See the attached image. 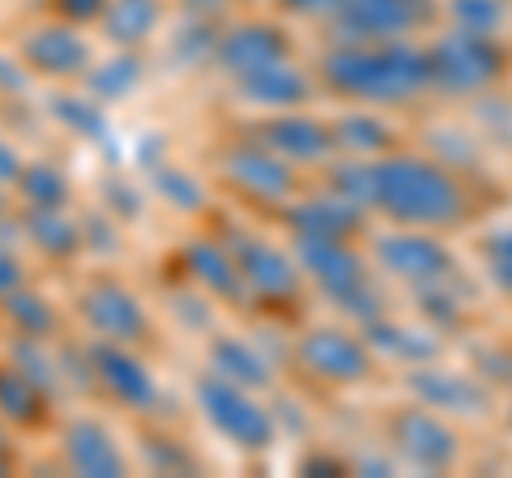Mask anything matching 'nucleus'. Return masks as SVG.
I'll return each instance as SVG.
<instances>
[{
  "label": "nucleus",
  "instance_id": "obj_34",
  "mask_svg": "<svg viewBox=\"0 0 512 478\" xmlns=\"http://www.w3.org/2000/svg\"><path fill=\"white\" fill-rule=\"evenodd\" d=\"M107 9V0H47V13H52L56 22H69V26H99Z\"/></svg>",
  "mask_w": 512,
  "mask_h": 478
},
{
  "label": "nucleus",
  "instance_id": "obj_7",
  "mask_svg": "<svg viewBox=\"0 0 512 478\" xmlns=\"http://www.w3.org/2000/svg\"><path fill=\"white\" fill-rule=\"evenodd\" d=\"M295 261L303 278L316 282L346 312L359 316L367 299H376L372 261L355 248V239H295Z\"/></svg>",
  "mask_w": 512,
  "mask_h": 478
},
{
  "label": "nucleus",
  "instance_id": "obj_4",
  "mask_svg": "<svg viewBox=\"0 0 512 478\" xmlns=\"http://www.w3.org/2000/svg\"><path fill=\"white\" fill-rule=\"evenodd\" d=\"M192 393H197V410H201V419L210 423V432L218 440H227L231 449H239V453L274 449L278 423H274V414H269V406L256 397V389L231 385V380L205 372Z\"/></svg>",
  "mask_w": 512,
  "mask_h": 478
},
{
  "label": "nucleus",
  "instance_id": "obj_27",
  "mask_svg": "<svg viewBox=\"0 0 512 478\" xmlns=\"http://www.w3.org/2000/svg\"><path fill=\"white\" fill-rule=\"evenodd\" d=\"M22 222H26V239L52 261H73L86 248L82 227L64 210H22Z\"/></svg>",
  "mask_w": 512,
  "mask_h": 478
},
{
  "label": "nucleus",
  "instance_id": "obj_12",
  "mask_svg": "<svg viewBox=\"0 0 512 478\" xmlns=\"http://www.w3.org/2000/svg\"><path fill=\"white\" fill-rule=\"evenodd\" d=\"M436 0H342L333 13L338 39L355 43H384V39H410L414 30L436 22Z\"/></svg>",
  "mask_w": 512,
  "mask_h": 478
},
{
  "label": "nucleus",
  "instance_id": "obj_9",
  "mask_svg": "<svg viewBox=\"0 0 512 478\" xmlns=\"http://www.w3.org/2000/svg\"><path fill=\"white\" fill-rule=\"evenodd\" d=\"M372 261L384 278L406 282V286H431L453 278V252L440 239V231H419V227H393L389 235L372 239Z\"/></svg>",
  "mask_w": 512,
  "mask_h": 478
},
{
  "label": "nucleus",
  "instance_id": "obj_26",
  "mask_svg": "<svg viewBox=\"0 0 512 478\" xmlns=\"http://www.w3.org/2000/svg\"><path fill=\"white\" fill-rule=\"evenodd\" d=\"M13 197L22 201V210H64L73 197V180L64 175V167L35 158V163H22L18 180H13Z\"/></svg>",
  "mask_w": 512,
  "mask_h": 478
},
{
  "label": "nucleus",
  "instance_id": "obj_36",
  "mask_svg": "<svg viewBox=\"0 0 512 478\" xmlns=\"http://www.w3.org/2000/svg\"><path fill=\"white\" fill-rule=\"evenodd\" d=\"M18 286H26V265H22L18 252L0 244V299L13 295V291H18Z\"/></svg>",
  "mask_w": 512,
  "mask_h": 478
},
{
  "label": "nucleus",
  "instance_id": "obj_5",
  "mask_svg": "<svg viewBox=\"0 0 512 478\" xmlns=\"http://www.w3.org/2000/svg\"><path fill=\"white\" fill-rule=\"evenodd\" d=\"M384 436H389V449L402 457V466H410V470L448 474L461 461V432L453 427V419L423 402H414V397L406 406L389 410Z\"/></svg>",
  "mask_w": 512,
  "mask_h": 478
},
{
  "label": "nucleus",
  "instance_id": "obj_33",
  "mask_svg": "<svg viewBox=\"0 0 512 478\" xmlns=\"http://www.w3.org/2000/svg\"><path fill=\"white\" fill-rule=\"evenodd\" d=\"M158 197L167 205H175V210H201V201H205L201 184L175 167H163V175H158Z\"/></svg>",
  "mask_w": 512,
  "mask_h": 478
},
{
  "label": "nucleus",
  "instance_id": "obj_31",
  "mask_svg": "<svg viewBox=\"0 0 512 478\" xmlns=\"http://www.w3.org/2000/svg\"><path fill=\"white\" fill-rule=\"evenodd\" d=\"M444 18L457 30L474 35H500L504 26V0H444Z\"/></svg>",
  "mask_w": 512,
  "mask_h": 478
},
{
  "label": "nucleus",
  "instance_id": "obj_30",
  "mask_svg": "<svg viewBox=\"0 0 512 478\" xmlns=\"http://www.w3.org/2000/svg\"><path fill=\"white\" fill-rule=\"evenodd\" d=\"M478 261H483V274L495 291L512 299V227L487 231L483 244H478Z\"/></svg>",
  "mask_w": 512,
  "mask_h": 478
},
{
  "label": "nucleus",
  "instance_id": "obj_35",
  "mask_svg": "<svg viewBox=\"0 0 512 478\" xmlns=\"http://www.w3.org/2000/svg\"><path fill=\"white\" fill-rule=\"evenodd\" d=\"M342 0H278L282 13H291L299 22H333V13H338Z\"/></svg>",
  "mask_w": 512,
  "mask_h": 478
},
{
  "label": "nucleus",
  "instance_id": "obj_29",
  "mask_svg": "<svg viewBox=\"0 0 512 478\" xmlns=\"http://www.w3.org/2000/svg\"><path fill=\"white\" fill-rule=\"evenodd\" d=\"M0 312L9 316V325L18 329V338L22 342H47L56 333V325H60V316H56V308H52V299H43L35 286H18L13 295H5L0 299Z\"/></svg>",
  "mask_w": 512,
  "mask_h": 478
},
{
  "label": "nucleus",
  "instance_id": "obj_15",
  "mask_svg": "<svg viewBox=\"0 0 512 478\" xmlns=\"http://www.w3.org/2000/svg\"><path fill=\"white\" fill-rule=\"evenodd\" d=\"M86 363L94 385L103 389V397H111L120 410H154L158 402V380L146 368V359L137 355V346H120V342H99L94 338L86 346Z\"/></svg>",
  "mask_w": 512,
  "mask_h": 478
},
{
  "label": "nucleus",
  "instance_id": "obj_16",
  "mask_svg": "<svg viewBox=\"0 0 512 478\" xmlns=\"http://www.w3.org/2000/svg\"><path fill=\"white\" fill-rule=\"evenodd\" d=\"M406 385L414 393V402H423L440 414H461V419H478V414L491 410V385L478 372H457V368H444V363L427 359V363H414Z\"/></svg>",
  "mask_w": 512,
  "mask_h": 478
},
{
  "label": "nucleus",
  "instance_id": "obj_22",
  "mask_svg": "<svg viewBox=\"0 0 512 478\" xmlns=\"http://www.w3.org/2000/svg\"><path fill=\"white\" fill-rule=\"evenodd\" d=\"M333 124V141H338V154L350 158H380L397 150V129L380 116V107H359L346 111V116L329 120Z\"/></svg>",
  "mask_w": 512,
  "mask_h": 478
},
{
  "label": "nucleus",
  "instance_id": "obj_23",
  "mask_svg": "<svg viewBox=\"0 0 512 478\" xmlns=\"http://www.w3.org/2000/svg\"><path fill=\"white\" fill-rule=\"evenodd\" d=\"M205 359H210V372L231 380V385H244V389H256V393L274 385V372H269L265 355L252 342L235 338V333H218V338H210Z\"/></svg>",
  "mask_w": 512,
  "mask_h": 478
},
{
  "label": "nucleus",
  "instance_id": "obj_6",
  "mask_svg": "<svg viewBox=\"0 0 512 478\" xmlns=\"http://www.w3.org/2000/svg\"><path fill=\"white\" fill-rule=\"evenodd\" d=\"M295 368L325 389H355L376 372V350L363 333L342 325H312L295 338Z\"/></svg>",
  "mask_w": 512,
  "mask_h": 478
},
{
  "label": "nucleus",
  "instance_id": "obj_37",
  "mask_svg": "<svg viewBox=\"0 0 512 478\" xmlns=\"http://www.w3.org/2000/svg\"><path fill=\"white\" fill-rule=\"evenodd\" d=\"M26 158L18 154V146H13L9 137H0V184L13 188V180H18V171H22Z\"/></svg>",
  "mask_w": 512,
  "mask_h": 478
},
{
  "label": "nucleus",
  "instance_id": "obj_2",
  "mask_svg": "<svg viewBox=\"0 0 512 478\" xmlns=\"http://www.w3.org/2000/svg\"><path fill=\"white\" fill-rule=\"evenodd\" d=\"M320 86L359 107H402L427 94V47L410 39H338L320 56Z\"/></svg>",
  "mask_w": 512,
  "mask_h": 478
},
{
  "label": "nucleus",
  "instance_id": "obj_14",
  "mask_svg": "<svg viewBox=\"0 0 512 478\" xmlns=\"http://www.w3.org/2000/svg\"><path fill=\"white\" fill-rule=\"evenodd\" d=\"M252 137L261 141L269 154H278L282 163L299 167H325L338 158V141H333V124L308 116L303 107L295 111H269V116L256 124Z\"/></svg>",
  "mask_w": 512,
  "mask_h": 478
},
{
  "label": "nucleus",
  "instance_id": "obj_25",
  "mask_svg": "<svg viewBox=\"0 0 512 478\" xmlns=\"http://www.w3.org/2000/svg\"><path fill=\"white\" fill-rule=\"evenodd\" d=\"M47 419V389L30 376L18 359L0 363V423L39 427Z\"/></svg>",
  "mask_w": 512,
  "mask_h": 478
},
{
  "label": "nucleus",
  "instance_id": "obj_10",
  "mask_svg": "<svg viewBox=\"0 0 512 478\" xmlns=\"http://www.w3.org/2000/svg\"><path fill=\"white\" fill-rule=\"evenodd\" d=\"M218 171L239 197H248L256 205H278V210L295 197V184H299L295 167L282 163L278 154H269L256 137L222 146L218 150Z\"/></svg>",
  "mask_w": 512,
  "mask_h": 478
},
{
  "label": "nucleus",
  "instance_id": "obj_19",
  "mask_svg": "<svg viewBox=\"0 0 512 478\" xmlns=\"http://www.w3.org/2000/svg\"><path fill=\"white\" fill-rule=\"evenodd\" d=\"M60 457L64 470L90 474V478H120L128 474V457L120 449V440L111 436V427L99 419H73L60 432Z\"/></svg>",
  "mask_w": 512,
  "mask_h": 478
},
{
  "label": "nucleus",
  "instance_id": "obj_38",
  "mask_svg": "<svg viewBox=\"0 0 512 478\" xmlns=\"http://www.w3.org/2000/svg\"><path fill=\"white\" fill-rule=\"evenodd\" d=\"M9 193H13V188H5V184H0V218H5V214L13 210V201H9Z\"/></svg>",
  "mask_w": 512,
  "mask_h": 478
},
{
  "label": "nucleus",
  "instance_id": "obj_39",
  "mask_svg": "<svg viewBox=\"0 0 512 478\" xmlns=\"http://www.w3.org/2000/svg\"><path fill=\"white\" fill-rule=\"evenodd\" d=\"M508 427H512V406H508Z\"/></svg>",
  "mask_w": 512,
  "mask_h": 478
},
{
  "label": "nucleus",
  "instance_id": "obj_28",
  "mask_svg": "<svg viewBox=\"0 0 512 478\" xmlns=\"http://www.w3.org/2000/svg\"><path fill=\"white\" fill-rule=\"evenodd\" d=\"M141 77H146V69H141L137 52H128V47H116V56L94 60V65L86 69L82 86H86L90 99H99V103L107 107V103L128 99V94L141 86Z\"/></svg>",
  "mask_w": 512,
  "mask_h": 478
},
{
  "label": "nucleus",
  "instance_id": "obj_13",
  "mask_svg": "<svg viewBox=\"0 0 512 478\" xmlns=\"http://www.w3.org/2000/svg\"><path fill=\"white\" fill-rule=\"evenodd\" d=\"M231 252H235V265H239V278H244V291L261 304H286V299L299 295L303 286V269L295 261V248L286 252L282 244L265 235H231L227 239Z\"/></svg>",
  "mask_w": 512,
  "mask_h": 478
},
{
  "label": "nucleus",
  "instance_id": "obj_32",
  "mask_svg": "<svg viewBox=\"0 0 512 478\" xmlns=\"http://www.w3.org/2000/svg\"><path fill=\"white\" fill-rule=\"evenodd\" d=\"M56 120L77 137H99L103 133V103L90 99V94H60Z\"/></svg>",
  "mask_w": 512,
  "mask_h": 478
},
{
  "label": "nucleus",
  "instance_id": "obj_1",
  "mask_svg": "<svg viewBox=\"0 0 512 478\" xmlns=\"http://www.w3.org/2000/svg\"><path fill=\"white\" fill-rule=\"evenodd\" d=\"M367 210L393 227L448 231L466 218L470 201L453 167L423 154H380L367 167Z\"/></svg>",
  "mask_w": 512,
  "mask_h": 478
},
{
  "label": "nucleus",
  "instance_id": "obj_21",
  "mask_svg": "<svg viewBox=\"0 0 512 478\" xmlns=\"http://www.w3.org/2000/svg\"><path fill=\"white\" fill-rule=\"evenodd\" d=\"M184 274L214 299H227V304H244L248 299L244 278H239V265H235V252H231L227 239L201 235V239H192V244H184Z\"/></svg>",
  "mask_w": 512,
  "mask_h": 478
},
{
  "label": "nucleus",
  "instance_id": "obj_18",
  "mask_svg": "<svg viewBox=\"0 0 512 478\" xmlns=\"http://www.w3.org/2000/svg\"><path fill=\"white\" fill-rule=\"evenodd\" d=\"M363 214L367 210H359L355 201H346L333 188L316 197H291L282 205L291 239H355L363 231Z\"/></svg>",
  "mask_w": 512,
  "mask_h": 478
},
{
  "label": "nucleus",
  "instance_id": "obj_17",
  "mask_svg": "<svg viewBox=\"0 0 512 478\" xmlns=\"http://www.w3.org/2000/svg\"><path fill=\"white\" fill-rule=\"evenodd\" d=\"M295 47L291 35L278 22H235L227 30H218V47H214V65L218 73H227L231 82L252 77L278 60H291Z\"/></svg>",
  "mask_w": 512,
  "mask_h": 478
},
{
  "label": "nucleus",
  "instance_id": "obj_20",
  "mask_svg": "<svg viewBox=\"0 0 512 478\" xmlns=\"http://www.w3.org/2000/svg\"><path fill=\"white\" fill-rule=\"evenodd\" d=\"M235 90L248 107L265 111V116L269 111H295L312 103V77L303 73V65H295V56L278 60V65H269L252 77H239Z\"/></svg>",
  "mask_w": 512,
  "mask_h": 478
},
{
  "label": "nucleus",
  "instance_id": "obj_8",
  "mask_svg": "<svg viewBox=\"0 0 512 478\" xmlns=\"http://www.w3.org/2000/svg\"><path fill=\"white\" fill-rule=\"evenodd\" d=\"M82 325L94 333L99 342H120V346H141L150 338V312L146 304L128 291L120 278L111 274H94L77 286L73 299Z\"/></svg>",
  "mask_w": 512,
  "mask_h": 478
},
{
  "label": "nucleus",
  "instance_id": "obj_24",
  "mask_svg": "<svg viewBox=\"0 0 512 478\" xmlns=\"http://www.w3.org/2000/svg\"><path fill=\"white\" fill-rule=\"evenodd\" d=\"M158 22H163V0H107L99 30L111 47H146L158 35Z\"/></svg>",
  "mask_w": 512,
  "mask_h": 478
},
{
  "label": "nucleus",
  "instance_id": "obj_11",
  "mask_svg": "<svg viewBox=\"0 0 512 478\" xmlns=\"http://www.w3.org/2000/svg\"><path fill=\"white\" fill-rule=\"evenodd\" d=\"M18 65L30 77H43V82H82L86 69L94 65V47L82 35V26L47 18L22 35Z\"/></svg>",
  "mask_w": 512,
  "mask_h": 478
},
{
  "label": "nucleus",
  "instance_id": "obj_3",
  "mask_svg": "<svg viewBox=\"0 0 512 478\" xmlns=\"http://www.w3.org/2000/svg\"><path fill=\"white\" fill-rule=\"evenodd\" d=\"M508 56L500 35H474V30L448 26L444 35L427 43V86L453 99H474L487 94L504 77Z\"/></svg>",
  "mask_w": 512,
  "mask_h": 478
}]
</instances>
